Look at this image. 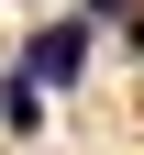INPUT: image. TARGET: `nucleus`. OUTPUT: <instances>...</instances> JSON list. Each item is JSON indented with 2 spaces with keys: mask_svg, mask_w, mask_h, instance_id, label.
<instances>
[{
  "mask_svg": "<svg viewBox=\"0 0 144 155\" xmlns=\"http://www.w3.org/2000/svg\"><path fill=\"white\" fill-rule=\"evenodd\" d=\"M78 11H100V22H133V0H78Z\"/></svg>",
  "mask_w": 144,
  "mask_h": 155,
  "instance_id": "nucleus-3",
  "label": "nucleus"
},
{
  "mask_svg": "<svg viewBox=\"0 0 144 155\" xmlns=\"http://www.w3.org/2000/svg\"><path fill=\"white\" fill-rule=\"evenodd\" d=\"M133 55H144V11H133Z\"/></svg>",
  "mask_w": 144,
  "mask_h": 155,
  "instance_id": "nucleus-4",
  "label": "nucleus"
},
{
  "mask_svg": "<svg viewBox=\"0 0 144 155\" xmlns=\"http://www.w3.org/2000/svg\"><path fill=\"white\" fill-rule=\"evenodd\" d=\"M22 78H33V89H78V78H89V22H45V33H22Z\"/></svg>",
  "mask_w": 144,
  "mask_h": 155,
  "instance_id": "nucleus-1",
  "label": "nucleus"
},
{
  "mask_svg": "<svg viewBox=\"0 0 144 155\" xmlns=\"http://www.w3.org/2000/svg\"><path fill=\"white\" fill-rule=\"evenodd\" d=\"M0 122H11V133H45V89H33L22 67H11V89H0Z\"/></svg>",
  "mask_w": 144,
  "mask_h": 155,
  "instance_id": "nucleus-2",
  "label": "nucleus"
}]
</instances>
